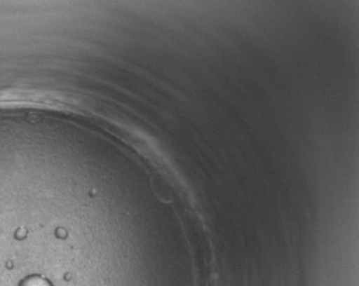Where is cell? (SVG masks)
<instances>
[{"label": "cell", "instance_id": "1", "mask_svg": "<svg viewBox=\"0 0 359 286\" xmlns=\"http://www.w3.org/2000/svg\"><path fill=\"white\" fill-rule=\"evenodd\" d=\"M21 286H53L48 280L41 276H30L22 280Z\"/></svg>", "mask_w": 359, "mask_h": 286}]
</instances>
